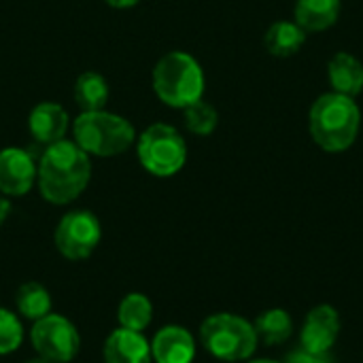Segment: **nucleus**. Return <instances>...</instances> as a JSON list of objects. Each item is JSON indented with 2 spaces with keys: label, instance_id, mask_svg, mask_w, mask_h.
Returning a JSON list of instances; mask_svg holds the SVG:
<instances>
[{
  "label": "nucleus",
  "instance_id": "obj_2",
  "mask_svg": "<svg viewBox=\"0 0 363 363\" xmlns=\"http://www.w3.org/2000/svg\"><path fill=\"white\" fill-rule=\"evenodd\" d=\"M362 111L355 98L328 91L319 96L308 111V132L317 147L328 153L351 149L359 136Z\"/></svg>",
  "mask_w": 363,
  "mask_h": 363
},
{
  "label": "nucleus",
  "instance_id": "obj_20",
  "mask_svg": "<svg viewBox=\"0 0 363 363\" xmlns=\"http://www.w3.org/2000/svg\"><path fill=\"white\" fill-rule=\"evenodd\" d=\"M117 321H119V328H125L132 332H145L153 321L151 300L138 291L128 294L117 306Z\"/></svg>",
  "mask_w": 363,
  "mask_h": 363
},
{
  "label": "nucleus",
  "instance_id": "obj_24",
  "mask_svg": "<svg viewBox=\"0 0 363 363\" xmlns=\"http://www.w3.org/2000/svg\"><path fill=\"white\" fill-rule=\"evenodd\" d=\"M13 206H11V200L6 196H0V225H4V221L9 219Z\"/></svg>",
  "mask_w": 363,
  "mask_h": 363
},
{
  "label": "nucleus",
  "instance_id": "obj_4",
  "mask_svg": "<svg viewBox=\"0 0 363 363\" xmlns=\"http://www.w3.org/2000/svg\"><path fill=\"white\" fill-rule=\"evenodd\" d=\"M72 136L89 157H115L136 143L134 125L106 108L81 113L72 121Z\"/></svg>",
  "mask_w": 363,
  "mask_h": 363
},
{
  "label": "nucleus",
  "instance_id": "obj_26",
  "mask_svg": "<svg viewBox=\"0 0 363 363\" xmlns=\"http://www.w3.org/2000/svg\"><path fill=\"white\" fill-rule=\"evenodd\" d=\"M247 363H281L277 359H247Z\"/></svg>",
  "mask_w": 363,
  "mask_h": 363
},
{
  "label": "nucleus",
  "instance_id": "obj_27",
  "mask_svg": "<svg viewBox=\"0 0 363 363\" xmlns=\"http://www.w3.org/2000/svg\"><path fill=\"white\" fill-rule=\"evenodd\" d=\"M26 363H53V362H47V359H43V357H36V359H28Z\"/></svg>",
  "mask_w": 363,
  "mask_h": 363
},
{
  "label": "nucleus",
  "instance_id": "obj_17",
  "mask_svg": "<svg viewBox=\"0 0 363 363\" xmlns=\"http://www.w3.org/2000/svg\"><path fill=\"white\" fill-rule=\"evenodd\" d=\"M108 94V83L100 72L87 70L81 72L74 81V102L81 108V113L106 108Z\"/></svg>",
  "mask_w": 363,
  "mask_h": 363
},
{
  "label": "nucleus",
  "instance_id": "obj_11",
  "mask_svg": "<svg viewBox=\"0 0 363 363\" xmlns=\"http://www.w3.org/2000/svg\"><path fill=\"white\" fill-rule=\"evenodd\" d=\"M151 357L155 363H194L196 338L183 325H164L151 340Z\"/></svg>",
  "mask_w": 363,
  "mask_h": 363
},
{
  "label": "nucleus",
  "instance_id": "obj_19",
  "mask_svg": "<svg viewBox=\"0 0 363 363\" xmlns=\"http://www.w3.org/2000/svg\"><path fill=\"white\" fill-rule=\"evenodd\" d=\"M51 306H53V300H51L49 289L36 281H28L15 291V308H17L19 317L28 319L32 323L43 319L45 315H49Z\"/></svg>",
  "mask_w": 363,
  "mask_h": 363
},
{
  "label": "nucleus",
  "instance_id": "obj_21",
  "mask_svg": "<svg viewBox=\"0 0 363 363\" xmlns=\"http://www.w3.org/2000/svg\"><path fill=\"white\" fill-rule=\"evenodd\" d=\"M183 121H185V128L194 136H211L217 130L219 115H217V108L202 98L189 104L187 108H183Z\"/></svg>",
  "mask_w": 363,
  "mask_h": 363
},
{
  "label": "nucleus",
  "instance_id": "obj_22",
  "mask_svg": "<svg viewBox=\"0 0 363 363\" xmlns=\"http://www.w3.org/2000/svg\"><path fill=\"white\" fill-rule=\"evenodd\" d=\"M23 325L17 313L0 306V357L13 355L23 345Z\"/></svg>",
  "mask_w": 363,
  "mask_h": 363
},
{
  "label": "nucleus",
  "instance_id": "obj_12",
  "mask_svg": "<svg viewBox=\"0 0 363 363\" xmlns=\"http://www.w3.org/2000/svg\"><path fill=\"white\" fill-rule=\"evenodd\" d=\"M68 128H70V117L66 108L57 102H40L28 115V130L32 138L45 147L64 140Z\"/></svg>",
  "mask_w": 363,
  "mask_h": 363
},
{
  "label": "nucleus",
  "instance_id": "obj_9",
  "mask_svg": "<svg viewBox=\"0 0 363 363\" xmlns=\"http://www.w3.org/2000/svg\"><path fill=\"white\" fill-rule=\"evenodd\" d=\"M38 162L30 151L6 147L0 151V194L6 198H21L30 194L36 183Z\"/></svg>",
  "mask_w": 363,
  "mask_h": 363
},
{
  "label": "nucleus",
  "instance_id": "obj_18",
  "mask_svg": "<svg viewBox=\"0 0 363 363\" xmlns=\"http://www.w3.org/2000/svg\"><path fill=\"white\" fill-rule=\"evenodd\" d=\"M253 328H255L259 342H264L268 347H277V345H283L291 338L294 319L283 308H270V311H264L253 321Z\"/></svg>",
  "mask_w": 363,
  "mask_h": 363
},
{
  "label": "nucleus",
  "instance_id": "obj_3",
  "mask_svg": "<svg viewBox=\"0 0 363 363\" xmlns=\"http://www.w3.org/2000/svg\"><path fill=\"white\" fill-rule=\"evenodd\" d=\"M204 70L187 51L162 55L153 68V91L170 108H187L204 98Z\"/></svg>",
  "mask_w": 363,
  "mask_h": 363
},
{
  "label": "nucleus",
  "instance_id": "obj_13",
  "mask_svg": "<svg viewBox=\"0 0 363 363\" xmlns=\"http://www.w3.org/2000/svg\"><path fill=\"white\" fill-rule=\"evenodd\" d=\"M104 363H151V342L143 332H132L125 328L113 330L102 349Z\"/></svg>",
  "mask_w": 363,
  "mask_h": 363
},
{
  "label": "nucleus",
  "instance_id": "obj_7",
  "mask_svg": "<svg viewBox=\"0 0 363 363\" xmlns=\"http://www.w3.org/2000/svg\"><path fill=\"white\" fill-rule=\"evenodd\" d=\"M30 342L38 357L53 363H70L81 351V334L64 315L49 313L32 323Z\"/></svg>",
  "mask_w": 363,
  "mask_h": 363
},
{
  "label": "nucleus",
  "instance_id": "obj_1",
  "mask_svg": "<svg viewBox=\"0 0 363 363\" xmlns=\"http://www.w3.org/2000/svg\"><path fill=\"white\" fill-rule=\"evenodd\" d=\"M91 181V160L74 140L49 145L38 160L36 185L49 204L66 206L74 202Z\"/></svg>",
  "mask_w": 363,
  "mask_h": 363
},
{
  "label": "nucleus",
  "instance_id": "obj_14",
  "mask_svg": "<svg viewBox=\"0 0 363 363\" xmlns=\"http://www.w3.org/2000/svg\"><path fill=\"white\" fill-rule=\"evenodd\" d=\"M332 91L355 98L363 91V64L349 51H338L328 64Z\"/></svg>",
  "mask_w": 363,
  "mask_h": 363
},
{
  "label": "nucleus",
  "instance_id": "obj_15",
  "mask_svg": "<svg viewBox=\"0 0 363 363\" xmlns=\"http://www.w3.org/2000/svg\"><path fill=\"white\" fill-rule=\"evenodd\" d=\"M342 11V0H296L294 21L308 32H323L332 28Z\"/></svg>",
  "mask_w": 363,
  "mask_h": 363
},
{
  "label": "nucleus",
  "instance_id": "obj_5",
  "mask_svg": "<svg viewBox=\"0 0 363 363\" xmlns=\"http://www.w3.org/2000/svg\"><path fill=\"white\" fill-rule=\"evenodd\" d=\"M200 342L208 355L228 363L253 357L259 340L251 321L234 313H215L200 325Z\"/></svg>",
  "mask_w": 363,
  "mask_h": 363
},
{
  "label": "nucleus",
  "instance_id": "obj_6",
  "mask_svg": "<svg viewBox=\"0 0 363 363\" xmlns=\"http://www.w3.org/2000/svg\"><path fill=\"white\" fill-rule=\"evenodd\" d=\"M136 155L149 174L168 179L187 164V143L174 125L153 123L138 136Z\"/></svg>",
  "mask_w": 363,
  "mask_h": 363
},
{
  "label": "nucleus",
  "instance_id": "obj_16",
  "mask_svg": "<svg viewBox=\"0 0 363 363\" xmlns=\"http://www.w3.org/2000/svg\"><path fill=\"white\" fill-rule=\"evenodd\" d=\"M306 43V32L296 23V21H274L266 34H264V45L270 55L274 57H291L300 53V49Z\"/></svg>",
  "mask_w": 363,
  "mask_h": 363
},
{
  "label": "nucleus",
  "instance_id": "obj_23",
  "mask_svg": "<svg viewBox=\"0 0 363 363\" xmlns=\"http://www.w3.org/2000/svg\"><path fill=\"white\" fill-rule=\"evenodd\" d=\"M287 363H330V362L325 359V355H313V353H308V351L300 349V351H296V353L289 357V362Z\"/></svg>",
  "mask_w": 363,
  "mask_h": 363
},
{
  "label": "nucleus",
  "instance_id": "obj_25",
  "mask_svg": "<svg viewBox=\"0 0 363 363\" xmlns=\"http://www.w3.org/2000/svg\"><path fill=\"white\" fill-rule=\"evenodd\" d=\"M108 6H113V9H132V6H136L140 0H104Z\"/></svg>",
  "mask_w": 363,
  "mask_h": 363
},
{
  "label": "nucleus",
  "instance_id": "obj_10",
  "mask_svg": "<svg viewBox=\"0 0 363 363\" xmlns=\"http://www.w3.org/2000/svg\"><path fill=\"white\" fill-rule=\"evenodd\" d=\"M338 336H340L338 311L330 304H319L306 315L300 332V342L302 349L313 355H328L330 349L336 345Z\"/></svg>",
  "mask_w": 363,
  "mask_h": 363
},
{
  "label": "nucleus",
  "instance_id": "obj_8",
  "mask_svg": "<svg viewBox=\"0 0 363 363\" xmlns=\"http://www.w3.org/2000/svg\"><path fill=\"white\" fill-rule=\"evenodd\" d=\"M102 240L100 219L85 208L68 211L55 225L53 242L64 259L83 262L91 257Z\"/></svg>",
  "mask_w": 363,
  "mask_h": 363
}]
</instances>
